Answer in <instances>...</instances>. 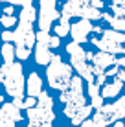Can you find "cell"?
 Here are the masks:
<instances>
[{
    "label": "cell",
    "mask_w": 125,
    "mask_h": 127,
    "mask_svg": "<svg viewBox=\"0 0 125 127\" xmlns=\"http://www.w3.org/2000/svg\"><path fill=\"white\" fill-rule=\"evenodd\" d=\"M66 52H68V55H70L72 68H75L77 74H79L85 81L92 83L94 79H96L94 74H92V66H90V63L87 61L85 50H83V46H79V42H75V41L68 42V44H66Z\"/></svg>",
    "instance_id": "obj_6"
},
{
    "label": "cell",
    "mask_w": 125,
    "mask_h": 127,
    "mask_svg": "<svg viewBox=\"0 0 125 127\" xmlns=\"http://www.w3.org/2000/svg\"><path fill=\"white\" fill-rule=\"evenodd\" d=\"M48 44L51 50H55V48H59V44H61V37H57V35H50L48 39Z\"/></svg>",
    "instance_id": "obj_21"
},
{
    "label": "cell",
    "mask_w": 125,
    "mask_h": 127,
    "mask_svg": "<svg viewBox=\"0 0 125 127\" xmlns=\"http://www.w3.org/2000/svg\"><path fill=\"white\" fill-rule=\"evenodd\" d=\"M87 90H88V96H90V105H92L94 109H100L103 105V96L100 92V85H98L96 81H92V83H88Z\"/></svg>",
    "instance_id": "obj_14"
},
{
    "label": "cell",
    "mask_w": 125,
    "mask_h": 127,
    "mask_svg": "<svg viewBox=\"0 0 125 127\" xmlns=\"http://www.w3.org/2000/svg\"><path fill=\"white\" fill-rule=\"evenodd\" d=\"M101 19L107 20L114 30H120V32H125V17H110L109 13H101Z\"/></svg>",
    "instance_id": "obj_16"
},
{
    "label": "cell",
    "mask_w": 125,
    "mask_h": 127,
    "mask_svg": "<svg viewBox=\"0 0 125 127\" xmlns=\"http://www.w3.org/2000/svg\"><path fill=\"white\" fill-rule=\"evenodd\" d=\"M125 116V94L122 96L120 99H116L114 103L110 105H105L103 103L100 109H96V112H94L92 120H83L81 122V125L85 127H94V125H109L112 124L114 120H122Z\"/></svg>",
    "instance_id": "obj_3"
},
{
    "label": "cell",
    "mask_w": 125,
    "mask_h": 127,
    "mask_svg": "<svg viewBox=\"0 0 125 127\" xmlns=\"http://www.w3.org/2000/svg\"><path fill=\"white\" fill-rule=\"evenodd\" d=\"M53 33L57 35V37H66L68 33H70V19L68 17H59V24L53 26Z\"/></svg>",
    "instance_id": "obj_15"
},
{
    "label": "cell",
    "mask_w": 125,
    "mask_h": 127,
    "mask_svg": "<svg viewBox=\"0 0 125 127\" xmlns=\"http://www.w3.org/2000/svg\"><path fill=\"white\" fill-rule=\"evenodd\" d=\"M90 4H92L94 7H98V9H101V7L105 6V0H90Z\"/></svg>",
    "instance_id": "obj_25"
},
{
    "label": "cell",
    "mask_w": 125,
    "mask_h": 127,
    "mask_svg": "<svg viewBox=\"0 0 125 127\" xmlns=\"http://www.w3.org/2000/svg\"><path fill=\"white\" fill-rule=\"evenodd\" d=\"M28 111V125L35 127V125H41V127H48L53 124L55 120V112H53V99L51 96L46 92V90H41L37 96V103L33 107L26 109Z\"/></svg>",
    "instance_id": "obj_1"
},
{
    "label": "cell",
    "mask_w": 125,
    "mask_h": 127,
    "mask_svg": "<svg viewBox=\"0 0 125 127\" xmlns=\"http://www.w3.org/2000/svg\"><path fill=\"white\" fill-rule=\"evenodd\" d=\"M42 90V79L41 76L35 72H31L28 76V79H26V92H28V96H39V92Z\"/></svg>",
    "instance_id": "obj_13"
},
{
    "label": "cell",
    "mask_w": 125,
    "mask_h": 127,
    "mask_svg": "<svg viewBox=\"0 0 125 127\" xmlns=\"http://www.w3.org/2000/svg\"><path fill=\"white\" fill-rule=\"evenodd\" d=\"M61 101L66 109H79L87 105V96L83 92V77L72 76L70 83L61 90Z\"/></svg>",
    "instance_id": "obj_5"
},
{
    "label": "cell",
    "mask_w": 125,
    "mask_h": 127,
    "mask_svg": "<svg viewBox=\"0 0 125 127\" xmlns=\"http://www.w3.org/2000/svg\"><path fill=\"white\" fill-rule=\"evenodd\" d=\"M17 22H19V19L13 15H6V13H2V17H0V26L2 28H13V26H17Z\"/></svg>",
    "instance_id": "obj_19"
},
{
    "label": "cell",
    "mask_w": 125,
    "mask_h": 127,
    "mask_svg": "<svg viewBox=\"0 0 125 127\" xmlns=\"http://www.w3.org/2000/svg\"><path fill=\"white\" fill-rule=\"evenodd\" d=\"M2 13H6V15H15V6H13V4H7Z\"/></svg>",
    "instance_id": "obj_23"
},
{
    "label": "cell",
    "mask_w": 125,
    "mask_h": 127,
    "mask_svg": "<svg viewBox=\"0 0 125 127\" xmlns=\"http://www.w3.org/2000/svg\"><path fill=\"white\" fill-rule=\"evenodd\" d=\"M110 11H112L116 17H125V0H112Z\"/></svg>",
    "instance_id": "obj_18"
},
{
    "label": "cell",
    "mask_w": 125,
    "mask_h": 127,
    "mask_svg": "<svg viewBox=\"0 0 125 127\" xmlns=\"http://www.w3.org/2000/svg\"><path fill=\"white\" fill-rule=\"evenodd\" d=\"M35 103H37V98H35V96H28V98L24 99V109H29V107H33Z\"/></svg>",
    "instance_id": "obj_22"
},
{
    "label": "cell",
    "mask_w": 125,
    "mask_h": 127,
    "mask_svg": "<svg viewBox=\"0 0 125 127\" xmlns=\"http://www.w3.org/2000/svg\"><path fill=\"white\" fill-rule=\"evenodd\" d=\"M122 90H123V81L120 79V77H114L110 83H105V85L100 87V92H101V96H103V99L118 98Z\"/></svg>",
    "instance_id": "obj_11"
},
{
    "label": "cell",
    "mask_w": 125,
    "mask_h": 127,
    "mask_svg": "<svg viewBox=\"0 0 125 127\" xmlns=\"http://www.w3.org/2000/svg\"><path fill=\"white\" fill-rule=\"evenodd\" d=\"M0 37H2V41H4V42H13V41H15V33L11 32V28H9V30L4 28V32L0 33Z\"/></svg>",
    "instance_id": "obj_20"
},
{
    "label": "cell",
    "mask_w": 125,
    "mask_h": 127,
    "mask_svg": "<svg viewBox=\"0 0 125 127\" xmlns=\"http://www.w3.org/2000/svg\"><path fill=\"white\" fill-rule=\"evenodd\" d=\"M19 120H22L20 116V109L15 103H2L0 107V127H13Z\"/></svg>",
    "instance_id": "obj_9"
},
{
    "label": "cell",
    "mask_w": 125,
    "mask_h": 127,
    "mask_svg": "<svg viewBox=\"0 0 125 127\" xmlns=\"http://www.w3.org/2000/svg\"><path fill=\"white\" fill-rule=\"evenodd\" d=\"M50 32L41 30L39 33H35V63L37 64H48L51 57V48L48 44Z\"/></svg>",
    "instance_id": "obj_8"
},
{
    "label": "cell",
    "mask_w": 125,
    "mask_h": 127,
    "mask_svg": "<svg viewBox=\"0 0 125 127\" xmlns=\"http://www.w3.org/2000/svg\"><path fill=\"white\" fill-rule=\"evenodd\" d=\"M0 83L4 85L6 92L11 98H20L24 96V72L22 64L13 61V63H4L0 66Z\"/></svg>",
    "instance_id": "obj_2"
},
{
    "label": "cell",
    "mask_w": 125,
    "mask_h": 127,
    "mask_svg": "<svg viewBox=\"0 0 125 127\" xmlns=\"http://www.w3.org/2000/svg\"><path fill=\"white\" fill-rule=\"evenodd\" d=\"M46 79H48V85L51 89L63 90L72 79V64H66L61 59V55L51 54L50 63H48V70H46Z\"/></svg>",
    "instance_id": "obj_4"
},
{
    "label": "cell",
    "mask_w": 125,
    "mask_h": 127,
    "mask_svg": "<svg viewBox=\"0 0 125 127\" xmlns=\"http://www.w3.org/2000/svg\"><path fill=\"white\" fill-rule=\"evenodd\" d=\"M4 99H6V98H4V96H0V103H4Z\"/></svg>",
    "instance_id": "obj_27"
},
{
    "label": "cell",
    "mask_w": 125,
    "mask_h": 127,
    "mask_svg": "<svg viewBox=\"0 0 125 127\" xmlns=\"http://www.w3.org/2000/svg\"><path fill=\"white\" fill-rule=\"evenodd\" d=\"M92 30H94V26L90 22V19H81V20H77L75 24H70V35H72V39H74L75 42L88 41V35H90Z\"/></svg>",
    "instance_id": "obj_10"
},
{
    "label": "cell",
    "mask_w": 125,
    "mask_h": 127,
    "mask_svg": "<svg viewBox=\"0 0 125 127\" xmlns=\"http://www.w3.org/2000/svg\"><path fill=\"white\" fill-rule=\"evenodd\" d=\"M112 124H114L116 127H123V125H125V124H123V122H120V120H118V122H112Z\"/></svg>",
    "instance_id": "obj_26"
},
{
    "label": "cell",
    "mask_w": 125,
    "mask_h": 127,
    "mask_svg": "<svg viewBox=\"0 0 125 127\" xmlns=\"http://www.w3.org/2000/svg\"><path fill=\"white\" fill-rule=\"evenodd\" d=\"M61 17V11L57 9V0H41L39 2V28L50 32L53 20Z\"/></svg>",
    "instance_id": "obj_7"
},
{
    "label": "cell",
    "mask_w": 125,
    "mask_h": 127,
    "mask_svg": "<svg viewBox=\"0 0 125 127\" xmlns=\"http://www.w3.org/2000/svg\"><path fill=\"white\" fill-rule=\"evenodd\" d=\"M116 64H118V63H116ZM118 66H120V64H118ZM114 77H120V79H122V81L125 83V68H123V66H120V70H118V74H116Z\"/></svg>",
    "instance_id": "obj_24"
},
{
    "label": "cell",
    "mask_w": 125,
    "mask_h": 127,
    "mask_svg": "<svg viewBox=\"0 0 125 127\" xmlns=\"http://www.w3.org/2000/svg\"><path fill=\"white\" fill-rule=\"evenodd\" d=\"M92 111H94V107L88 105V103L85 105V107H79V109H66L64 107V116L70 118L72 124H81L83 120H87V118L92 114Z\"/></svg>",
    "instance_id": "obj_12"
},
{
    "label": "cell",
    "mask_w": 125,
    "mask_h": 127,
    "mask_svg": "<svg viewBox=\"0 0 125 127\" xmlns=\"http://www.w3.org/2000/svg\"><path fill=\"white\" fill-rule=\"evenodd\" d=\"M0 54H2L4 63H13V61H15V57H17V55H15V46H13V42H4Z\"/></svg>",
    "instance_id": "obj_17"
}]
</instances>
